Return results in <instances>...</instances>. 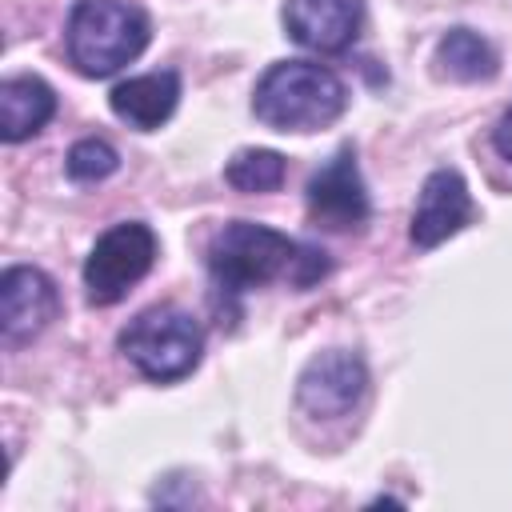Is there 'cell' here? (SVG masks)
<instances>
[{
  "label": "cell",
  "instance_id": "6",
  "mask_svg": "<svg viewBox=\"0 0 512 512\" xmlns=\"http://www.w3.org/2000/svg\"><path fill=\"white\" fill-rule=\"evenodd\" d=\"M368 392V368L356 352L328 348L312 356L296 380V404L316 420L348 416Z\"/></svg>",
  "mask_w": 512,
  "mask_h": 512
},
{
  "label": "cell",
  "instance_id": "1",
  "mask_svg": "<svg viewBox=\"0 0 512 512\" xmlns=\"http://www.w3.org/2000/svg\"><path fill=\"white\" fill-rule=\"evenodd\" d=\"M208 272H212V284L228 296H240L272 280L308 288L320 276H328V256L312 244H296L276 228L232 220L208 240Z\"/></svg>",
  "mask_w": 512,
  "mask_h": 512
},
{
  "label": "cell",
  "instance_id": "2",
  "mask_svg": "<svg viewBox=\"0 0 512 512\" xmlns=\"http://www.w3.org/2000/svg\"><path fill=\"white\" fill-rule=\"evenodd\" d=\"M348 108V88L336 72L312 60H280L272 64L252 92V112L260 124L276 132H316L340 120Z\"/></svg>",
  "mask_w": 512,
  "mask_h": 512
},
{
  "label": "cell",
  "instance_id": "10",
  "mask_svg": "<svg viewBox=\"0 0 512 512\" xmlns=\"http://www.w3.org/2000/svg\"><path fill=\"white\" fill-rule=\"evenodd\" d=\"M364 20L360 0H288L284 24L288 36L312 52H340L356 40Z\"/></svg>",
  "mask_w": 512,
  "mask_h": 512
},
{
  "label": "cell",
  "instance_id": "5",
  "mask_svg": "<svg viewBox=\"0 0 512 512\" xmlns=\"http://www.w3.org/2000/svg\"><path fill=\"white\" fill-rule=\"evenodd\" d=\"M156 260V232L140 220H124V224H112L88 252L84 260V296L88 304H116L128 296V288L136 280L148 276Z\"/></svg>",
  "mask_w": 512,
  "mask_h": 512
},
{
  "label": "cell",
  "instance_id": "7",
  "mask_svg": "<svg viewBox=\"0 0 512 512\" xmlns=\"http://www.w3.org/2000/svg\"><path fill=\"white\" fill-rule=\"evenodd\" d=\"M304 200H308V216H312L320 228H332V232L360 228V224L368 220L372 204H368V188H364L356 152H352V148H340L332 160H324V164L308 176Z\"/></svg>",
  "mask_w": 512,
  "mask_h": 512
},
{
  "label": "cell",
  "instance_id": "16",
  "mask_svg": "<svg viewBox=\"0 0 512 512\" xmlns=\"http://www.w3.org/2000/svg\"><path fill=\"white\" fill-rule=\"evenodd\" d=\"M492 144H496V152L504 156V160H512V108L500 116V124L492 128Z\"/></svg>",
  "mask_w": 512,
  "mask_h": 512
},
{
  "label": "cell",
  "instance_id": "13",
  "mask_svg": "<svg viewBox=\"0 0 512 512\" xmlns=\"http://www.w3.org/2000/svg\"><path fill=\"white\" fill-rule=\"evenodd\" d=\"M496 48L472 32V28H452L448 36H440L436 44V72L460 84H476V80H492L496 76Z\"/></svg>",
  "mask_w": 512,
  "mask_h": 512
},
{
  "label": "cell",
  "instance_id": "11",
  "mask_svg": "<svg viewBox=\"0 0 512 512\" xmlns=\"http://www.w3.org/2000/svg\"><path fill=\"white\" fill-rule=\"evenodd\" d=\"M176 100H180V76L172 68H160V72H144V76H132V80H120L108 96L112 112L140 128V132H152L160 128L172 112H176Z\"/></svg>",
  "mask_w": 512,
  "mask_h": 512
},
{
  "label": "cell",
  "instance_id": "15",
  "mask_svg": "<svg viewBox=\"0 0 512 512\" xmlns=\"http://www.w3.org/2000/svg\"><path fill=\"white\" fill-rule=\"evenodd\" d=\"M116 168H120V156H116V148L108 140L88 136V140H76L68 148V176L80 180V184H96V180L112 176Z\"/></svg>",
  "mask_w": 512,
  "mask_h": 512
},
{
  "label": "cell",
  "instance_id": "4",
  "mask_svg": "<svg viewBox=\"0 0 512 512\" xmlns=\"http://www.w3.org/2000/svg\"><path fill=\"white\" fill-rule=\"evenodd\" d=\"M120 352L148 376V380H180L200 364L204 332L180 308H148L120 332Z\"/></svg>",
  "mask_w": 512,
  "mask_h": 512
},
{
  "label": "cell",
  "instance_id": "3",
  "mask_svg": "<svg viewBox=\"0 0 512 512\" xmlns=\"http://www.w3.org/2000/svg\"><path fill=\"white\" fill-rule=\"evenodd\" d=\"M148 16L132 0H76L68 56L84 76H112L148 48Z\"/></svg>",
  "mask_w": 512,
  "mask_h": 512
},
{
  "label": "cell",
  "instance_id": "8",
  "mask_svg": "<svg viewBox=\"0 0 512 512\" xmlns=\"http://www.w3.org/2000/svg\"><path fill=\"white\" fill-rule=\"evenodd\" d=\"M56 312H60V292L40 268L16 264L0 276V328L8 344H24L40 336Z\"/></svg>",
  "mask_w": 512,
  "mask_h": 512
},
{
  "label": "cell",
  "instance_id": "9",
  "mask_svg": "<svg viewBox=\"0 0 512 512\" xmlns=\"http://www.w3.org/2000/svg\"><path fill=\"white\" fill-rule=\"evenodd\" d=\"M472 196H468V184L456 168H436L424 188H420V200H416V212H412V244L416 248H436L444 244L448 236H456L468 220H472Z\"/></svg>",
  "mask_w": 512,
  "mask_h": 512
},
{
  "label": "cell",
  "instance_id": "14",
  "mask_svg": "<svg viewBox=\"0 0 512 512\" xmlns=\"http://www.w3.org/2000/svg\"><path fill=\"white\" fill-rule=\"evenodd\" d=\"M284 172H288V164H284L280 152H272V148H244V152H236L228 160L224 180L236 192H272V188L284 184Z\"/></svg>",
  "mask_w": 512,
  "mask_h": 512
},
{
  "label": "cell",
  "instance_id": "12",
  "mask_svg": "<svg viewBox=\"0 0 512 512\" xmlns=\"http://www.w3.org/2000/svg\"><path fill=\"white\" fill-rule=\"evenodd\" d=\"M56 112V92L40 76H8L0 84V136L8 144L40 132Z\"/></svg>",
  "mask_w": 512,
  "mask_h": 512
}]
</instances>
